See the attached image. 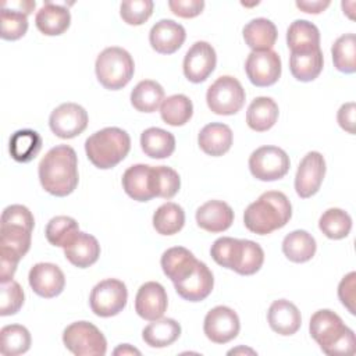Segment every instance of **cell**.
Masks as SVG:
<instances>
[{"instance_id": "obj_34", "label": "cell", "mask_w": 356, "mask_h": 356, "mask_svg": "<svg viewBox=\"0 0 356 356\" xmlns=\"http://www.w3.org/2000/svg\"><path fill=\"white\" fill-rule=\"evenodd\" d=\"M164 100L163 86L152 79L140 81L131 92V104L140 113L156 111Z\"/></svg>"}, {"instance_id": "obj_1", "label": "cell", "mask_w": 356, "mask_h": 356, "mask_svg": "<svg viewBox=\"0 0 356 356\" xmlns=\"http://www.w3.org/2000/svg\"><path fill=\"white\" fill-rule=\"evenodd\" d=\"M39 181L42 188L53 196L64 197L78 185V159L68 145L51 147L39 163Z\"/></svg>"}, {"instance_id": "obj_40", "label": "cell", "mask_w": 356, "mask_h": 356, "mask_svg": "<svg viewBox=\"0 0 356 356\" xmlns=\"http://www.w3.org/2000/svg\"><path fill=\"white\" fill-rule=\"evenodd\" d=\"M334 67L345 74L356 71V36L355 33H345L339 36L331 49Z\"/></svg>"}, {"instance_id": "obj_41", "label": "cell", "mask_w": 356, "mask_h": 356, "mask_svg": "<svg viewBox=\"0 0 356 356\" xmlns=\"http://www.w3.org/2000/svg\"><path fill=\"white\" fill-rule=\"evenodd\" d=\"M78 231L79 225L76 220L68 216H56L47 222L44 234L49 243L64 248Z\"/></svg>"}, {"instance_id": "obj_13", "label": "cell", "mask_w": 356, "mask_h": 356, "mask_svg": "<svg viewBox=\"0 0 356 356\" xmlns=\"http://www.w3.org/2000/svg\"><path fill=\"white\" fill-rule=\"evenodd\" d=\"M217 56L214 47L204 42H195L184 57V75L193 83L206 81L214 71Z\"/></svg>"}, {"instance_id": "obj_43", "label": "cell", "mask_w": 356, "mask_h": 356, "mask_svg": "<svg viewBox=\"0 0 356 356\" xmlns=\"http://www.w3.org/2000/svg\"><path fill=\"white\" fill-rule=\"evenodd\" d=\"M153 186L156 197L171 199L179 191L181 178L171 167L156 165L153 167Z\"/></svg>"}, {"instance_id": "obj_12", "label": "cell", "mask_w": 356, "mask_h": 356, "mask_svg": "<svg viewBox=\"0 0 356 356\" xmlns=\"http://www.w3.org/2000/svg\"><path fill=\"white\" fill-rule=\"evenodd\" d=\"M325 175V160L318 152H309L299 163L295 175V191L302 199L317 193Z\"/></svg>"}, {"instance_id": "obj_36", "label": "cell", "mask_w": 356, "mask_h": 356, "mask_svg": "<svg viewBox=\"0 0 356 356\" xmlns=\"http://www.w3.org/2000/svg\"><path fill=\"white\" fill-rule=\"evenodd\" d=\"M193 114V104L185 95H172L163 100L160 106L161 120L171 127L185 125Z\"/></svg>"}, {"instance_id": "obj_14", "label": "cell", "mask_w": 356, "mask_h": 356, "mask_svg": "<svg viewBox=\"0 0 356 356\" xmlns=\"http://www.w3.org/2000/svg\"><path fill=\"white\" fill-rule=\"evenodd\" d=\"M32 291L46 299L58 296L65 286V277L61 268L53 263H36L28 275Z\"/></svg>"}, {"instance_id": "obj_51", "label": "cell", "mask_w": 356, "mask_h": 356, "mask_svg": "<svg viewBox=\"0 0 356 356\" xmlns=\"http://www.w3.org/2000/svg\"><path fill=\"white\" fill-rule=\"evenodd\" d=\"M3 4L7 6V7H11V8L24 11L26 15H29L35 8V1H29V0L28 1H22V0H19V1H4Z\"/></svg>"}, {"instance_id": "obj_39", "label": "cell", "mask_w": 356, "mask_h": 356, "mask_svg": "<svg viewBox=\"0 0 356 356\" xmlns=\"http://www.w3.org/2000/svg\"><path fill=\"white\" fill-rule=\"evenodd\" d=\"M318 228L330 239H343L352 229V218L345 210L331 207L321 214Z\"/></svg>"}, {"instance_id": "obj_9", "label": "cell", "mask_w": 356, "mask_h": 356, "mask_svg": "<svg viewBox=\"0 0 356 356\" xmlns=\"http://www.w3.org/2000/svg\"><path fill=\"white\" fill-rule=\"evenodd\" d=\"M245 71L254 86H271L281 76V58L273 49L253 50L245 61Z\"/></svg>"}, {"instance_id": "obj_35", "label": "cell", "mask_w": 356, "mask_h": 356, "mask_svg": "<svg viewBox=\"0 0 356 356\" xmlns=\"http://www.w3.org/2000/svg\"><path fill=\"white\" fill-rule=\"evenodd\" d=\"M264 261L261 246L249 239H239V248L232 270L241 275H252L257 273Z\"/></svg>"}, {"instance_id": "obj_28", "label": "cell", "mask_w": 356, "mask_h": 356, "mask_svg": "<svg viewBox=\"0 0 356 356\" xmlns=\"http://www.w3.org/2000/svg\"><path fill=\"white\" fill-rule=\"evenodd\" d=\"M245 43L253 50H270L277 40L278 32L274 25L267 18H254L243 26Z\"/></svg>"}, {"instance_id": "obj_20", "label": "cell", "mask_w": 356, "mask_h": 356, "mask_svg": "<svg viewBox=\"0 0 356 356\" xmlns=\"http://www.w3.org/2000/svg\"><path fill=\"white\" fill-rule=\"evenodd\" d=\"M196 222L207 232H222L232 225L234 210L222 200H209L196 210Z\"/></svg>"}, {"instance_id": "obj_24", "label": "cell", "mask_w": 356, "mask_h": 356, "mask_svg": "<svg viewBox=\"0 0 356 356\" xmlns=\"http://www.w3.org/2000/svg\"><path fill=\"white\" fill-rule=\"evenodd\" d=\"M232 139L231 128L222 122H210L204 125L197 135L199 147L213 157L225 154L231 149Z\"/></svg>"}, {"instance_id": "obj_26", "label": "cell", "mask_w": 356, "mask_h": 356, "mask_svg": "<svg viewBox=\"0 0 356 356\" xmlns=\"http://www.w3.org/2000/svg\"><path fill=\"white\" fill-rule=\"evenodd\" d=\"M160 263L163 273L172 282H177L185 278L195 268L197 259L186 248L174 246L163 253Z\"/></svg>"}, {"instance_id": "obj_15", "label": "cell", "mask_w": 356, "mask_h": 356, "mask_svg": "<svg viewBox=\"0 0 356 356\" xmlns=\"http://www.w3.org/2000/svg\"><path fill=\"white\" fill-rule=\"evenodd\" d=\"M177 293L189 302H200L206 299L214 286V277L210 268L197 260L195 268L181 281L174 282Z\"/></svg>"}, {"instance_id": "obj_10", "label": "cell", "mask_w": 356, "mask_h": 356, "mask_svg": "<svg viewBox=\"0 0 356 356\" xmlns=\"http://www.w3.org/2000/svg\"><path fill=\"white\" fill-rule=\"evenodd\" d=\"M88 121L86 110L76 103H63L49 117L51 132L61 139H71L81 135L86 129Z\"/></svg>"}, {"instance_id": "obj_25", "label": "cell", "mask_w": 356, "mask_h": 356, "mask_svg": "<svg viewBox=\"0 0 356 356\" xmlns=\"http://www.w3.org/2000/svg\"><path fill=\"white\" fill-rule=\"evenodd\" d=\"M286 44L291 53H305L320 49L318 28L306 19L293 21L286 31Z\"/></svg>"}, {"instance_id": "obj_8", "label": "cell", "mask_w": 356, "mask_h": 356, "mask_svg": "<svg viewBox=\"0 0 356 356\" xmlns=\"http://www.w3.org/2000/svg\"><path fill=\"white\" fill-rule=\"evenodd\" d=\"M289 156L277 146H261L249 156V170L256 179L277 181L289 171Z\"/></svg>"}, {"instance_id": "obj_6", "label": "cell", "mask_w": 356, "mask_h": 356, "mask_svg": "<svg viewBox=\"0 0 356 356\" xmlns=\"http://www.w3.org/2000/svg\"><path fill=\"white\" fill-rule=\"evenodd\" d=\"M245 97L246 93L241 82L231 75L217 78L206 93L209 108L218 115L236 114L243 107Z\"/></svg>"}, {"instance_id": "obj_46", "label": "cell", "mask_w": 356, "mask_h": 356, "mask_svg": "<svg viewBox=\"0 0 356 356\" xmlns=\"http://www.w3.org/2000/svg\"><path fill=\"white\" fill-rule=\"evenodd\" d=\"M238 246H239V239L231 238V236H222L214 241L210 249V254L217 264L232 270Z\"/></svg>"}, {"instance_id": "obj_37", "label": "cell", "mask_w": 356, "mask_h": 356, "mask_svg": "<svg viewBox=\"0 0 356 356\" xmlns=\"http://www.w3.org/2000/svg\"><path fill=\"white\" fill-rule=\"evenodd\" d=\"M185 224L184 209L174 203H163L153 214V227L160 235H174L182 229Z\"/></svg>"}, {"instance_id": "obj_21", "label": "cell", "mask_w": 356, "mask_h": 356, "mask_svg": "<svg viewBox=\"0 0 356 356\" xmlns=\"http://www.w3.org/2000/svg\"><path fill=\"white\" fill-rule=\"evenodd\" d=\"M270 328L280 335H293L302 324L299 309L286 299L274 300L267 312Z\"/></svg>"}, {"instance_id": "obj_48", "label": "cell", "mask_w": 356, "mask_h": 356, "mask_svg": "<svg viewBox=\"0 0 356 356\" xmlns=\"http://www.w3.org/2000/svg\"><path fill=\"white\" fill-rule=\"evenodd\" d=\"M168 7L177 17L193 18L203 11L204 1L203 0H170Z\"/></svg>"}, {"instance_id": "obj_16", "label": "cell", "mask_w": 356, "mask_h": 356, "mask_svg": "<svg viewBox=\"0 0 356 356\" xmlns=\"http://www.w3.org/2000/svg\"><path fill=\"white\" fill-rule=\"evenodd\" d=\"M168 306L167 292L164 286L156 281L140 285L135 296V312L147 321L161 318Z\"/></svg>"}, {"instance_id": "obj_30", "label": "cell", "mask_w": 356, "mask_h": 356, "mask_svg": "<svg viewBox=\"0 0 356 356\" xmlns=\"http://www.w3.org/2000/svg\"><path fill=\"white\" fill-rule=\"evenodd\" d=\"M181 335V325L174 318H157L146 325L142 338L152 348H165L172 345Z\"/></svg>"}, {"instance_id": "obj_2", "label": "cell", "mask_w": 356, "mask_h": 356, "mask_svg": "<svg viewBox=\"0 0 356 356\" xmlns=\"http://www.w3.org/2000/svg\"><path fill=\"white\" fill-rule=\"evenodd\" d=\"M292 217V206L285 193L268 191L250 203L243 213L245 227L257 235H267L286 225Z\"/></svg>"}, {"instance_id": "obj_18", "label": "cell", "mask_w": 356, "mask_h": 356, "mask_svg": "<svg viewBox=\"0 0 356 356\" xmlns=\"http://www.w3.org/2000/svg\"><path fill=\"white\" fill-rule=\"evenodd\" d=\"M185 38V28L172 19H160L149 32L150 46L160 54L175 53L184 44Z\"/></svg>"}, {"instance_id": "obj_31", "label": "cell", "mask_w": 356, "mask_h": 356, "mask_svg": "<svg viewBox=\"0 0 356 356\" xmlns=\"http://www.w3.org/2000/svg\"><path fill=\"white\" fill-rule=\"evenodd\" d=\"M323 51L321 49L305 51V53H291L289 70L293 78L300 82L314 81L323 71Z\"/></svg>"}, {"instance_id": "obj_27", "label": "cell", "mask_w": 356, "mask_h": 356, "mask_svg": "<svg viewBox=\"0 0 356 356\" xmlns=\"http://www.w3.org/2000/svg\"><path fill=\"white\" fill-rule=\"evenodd\" d=\"M278 104L267 96L252 100L246 111V124L256 132H264L274 127L278 120Z\"/></svg>"}, {"instance_id": "obj_22", "label": "cell", "mask_w": 356, "mask_h": 356, "mask_svg": "<svg viewBox=\"0 0 356 356\" xmlns=\"http://www.w3.org/2000/svg\"><path fill=\"white\" fill-rule=\"evenodd\" d=\"M63 249L67 260L78 268H86L95 264L100 256V245L97 239L93 235L81 231H78Z\"/></svg>"}, {"instance_id": "obj_47", "label": "cell", "mask_w": 356, "mask_h": 356, "mask_svg": "<svg viewBox=\"0 0 356 356\" xmlns=\"http://www.w3.org/2000/svg\"><path fill=\"white\" fill-rule=\"evenodd\" d=\"M338 298L341 303L349 310L350 314H355V302H356V273L352 271L346 274L338 285Z\"/></svg>"}, {"instance_id": "obj_7", "label": "cell", "mask_w": 356, "mask_h": 356, "mask_svg": "<svg viewBox=\"0 0 356 356\" xmlns=\"http://www.w3.org/2000/svg\"><path fill=\"white\" fill-rule=\"evenodd\" d=\"M127 300V286L117 278H107L97 282L89 296L90 309L99 317L117 316L125 307Z\"/></svg>"}, {"instance_id": "obj_29", "label": "cell", "mask_w": 356, "mask_h": 356, "mask_svg": "<svg viewBox=\"0 0 356 356\" xmlns=\"http://www.w3.org/2000/svg\"><path fill=\"white\" fill-rule=\"evenodd\" d=\"M140 147L152 159H167L175 150V138L163 128L152 127L142 132Z\"/></svg>"}, {"instance_id": "obj_23", "label": "cell", "mask_w": 356, "mask_h": 356, "mask_svg": "<svg viewBox=\"0 0 356 356\" xmlns=\"http://www.w3.org/2000/svg\"><path fill=\"white\" fill-rule=\"evenodd\" d=\"M35 24L43 35L58 36L70 28L71 14L67 7L46 1L36 13Z\"/></svg>"}, {"instance_id": "obj_4", "label": "cell", "mask_w": 356, "mask_h": 356, "mask_svg": "<svg viewBox=\"0 0 356 356\" xmlns=\"http://www.w3.org/2000/svg\"><path fill=\"white\" fill-rule=\"evenodd\" d=\"M97 81L108 90L122 89L134 76L135 64L131 54L118 46L106 47L96 58Z\"/></svg>"}, {"instance_id": "obj_52", "label": "cell", "mask_w": 356, "mask_h": 356, "mask_svg": "<svg viewBox=\"0 0 356 356\" xmlns=\"http://www.w3.org/2000/svg\"><path fill=\"white\" fill-rule=\"evenodd\" d=\"M114 355H140V352L136 349V348H134V346H131L129 343H122V345H120L118 348H115L114 349V352H113Z\"/></svg>"}, {"instance_id": "obj_5", "label": "cell", "mask_w": 356, "mask_h": 356, "mask_svg": "<svg viewBox=\"0 0 356 356\" xmlns=\"http://www.w3.org/2000/svg\"><path fill=\"white\" fill-rule=\"evenodd\" d=\"M65 348L76 356H103L107 341L103 332L89 321H75L63 332Z\"/></svg>"}, {"instance_id": "obj_49", "label": "cell", "mask_w": 356, "mask_h": 356, "mask_svg": "<svg viewBox=\"0 0 356 356\" xmlns=\"http://www.w3.org/2000/svg\"><path fill=\"white\" fill-rule=\"evenodd\" d=\"M355 113H356V104L353 102H349L342 104L337 114L339 127L349 134H355Z\"/></svg>"}, {"instance_id": "obj_33", "label": "cell", "mask_w": 356, "mask_h": 356, "mask_svg": "<svg viewBox=\"0 0 356 356\" xmlns=\"http://www.w3.org/2000/svg\"><path fill=\"white\" fill-rule=\"evenodd\" d=\"M42 149V138L33 129L15 131L10 138L8 150L11 157L18 163L32 161Z\"/></svg>"}, {"instance_id": "obj_50", "label": "cell", "mask_w": 356, "mask_h": 356, "mask_svg": "<svg viewBox=\"0 0 356 356\" xmlns=\"http://www.w3.org/2000/svg\"><path fill=\"white\" fill-rule=\"evenodd\" d=\"M331 4L330 0H298L296 7L309 14H320Z\"/></svg>"}, {"instance_id": "obj_38", "label": "cell", "mask_w": 356, "mask_h": 356, "mask_svg": "<svg viewBox=\"0 0 356 356\" xmlns=\"http://www.w3.org/2000/svg\"><path fill=\"white\" fill-rule=\"evenodd\" d=\"M31 348V334L21 324L4 325L0 331V352L4 356H17Z\"/></svg>"}, {"instance_id": "obj_32", "label": "cell", "mask_w": 356, "mask_h": 356, "mask_svg": "<svg viewBox=\"0 0 356 356\" xmlns=\"http://www.w3.org/2000/svg\"><path fill=\"white\" fill-rule=\"evenodd\" d=\"M316 239L305 229L289 232L282 241V252L293 263L309 261L316 253Z\"/></svg>"}, {"instance_id": "obj_17", "label": "cell", "mask_w": 356, "mask_h": 356, "mask_svg": "<svg viewBox=\"0 0 356 356\" xmlns=\"http://www.w3.org/2000/svg\"><path fill=\"white\" fill-rule=\"evenodd\" d=\"M348 325L343 324L342 318L330 309L317 310L309 324L312 338L320 345L321 350H325L346 331Z\"/></svg>"}, {"instance_id": "obj_19", "label": "cell", "mask_w": 356, "mask_h": 356, "mask_svg": "<svg viewBox=\"0 0 356 356\" xmlns=\"http://www.w3.org/2000/svg\"><path fill=\"white\" fill-rule=\"evenodd\" d=\"M122 188L125 193L138 202H147L154 195L153 186V165L135 164L122 174Z\"/></svg>"}, {"instance_id": "obj_42", "label": "cell", "mask_w": 356, "mask_h": 356, "mask_svg": "<svg viewBox=\"0 0 356 356\" xmlns=\"http://www.w3.org/2000/svg\"><path fill=\"white\" fill-rule=\"evenodd\" d=\"M28 15L24 11L7 7L1 4V31L0 36L4 40H17L22 38L28 31Z\"/></svg>"}, {"instance_id": "obj_44", "label": "cell", "mask_w": 356, "mask_h": 356, "mask_svg": "<svg viewBox=\"0 0 356 356\" xmlns=\"http://www.w3.org/2000/svg\"><path fill=\"white\" fill-rule=\"evenodd\" d=\"M24 291L21 285L10 280L7 282H1L0 286V316H11L19 312L24 305Z\"/></svg>"}, {"instance_id": "obj_3", "label": "cell", "mask_w": 356, "mask_h": 356, "mask_svg": "<svg viewBox=\"0 0 356 356\" xmlns=\"http://www.w3.org/2000/svg\"><path fill=\"white\" fill-rule=\"evenodd\" d=\"M129 149V135L117 127L103 128L85 140V152L89 161L100 170L115 167L127 157Z\"/></svg>"}, {"instance_id": "obj_45", "label": "cell", "mask_w": 356, "mask_h": 356, "mask_svg": "<svg viewBox=\"0 0 356 356\" xmlns=\"http://www.w3.org/2000/svg\"><path fill=\"white\" fill-rule=\"evenodd\" d=\"M152 0H125L120 6V15L128 25H142L153 13Z\"/></svg>"}, {"instance_id": "obj_11", "label": "cell", "mask_w": 356, "mask_h": 356, "mask_svg": "<svg viewBox=\"0 0 356 356\" xmlns=\"http://www.w3.org/2000/svg\"><path fill=\"white\" fill-rule=\"evenodd\" d=\"M241 330L238 314L228 306H216L204 317V335L214 343H227L236 338Z\"/></svg>"}]
</instances>
